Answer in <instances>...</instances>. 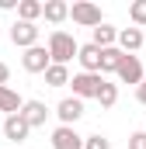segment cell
I'll list each match as a JSON object with an SVG mask.
<instances>
[{
    "label": "cell",
    "instance_id": "1",
    "mask_svg": "<svg viewBox=\"0 0 146 149\" xmlns=\"http://www.w3.org/2000/svg\"><path fill=\"white\" fill-rule=\"evenodd\" d=\"M49 56H52V63L56 66H66L73 56H80V45H77V38L70 35V31H52L49 35Z\"/></svg>",
    "mask_w": 146,
    "mask_h": 149
},
{
    "label": "cell",
    "instance_id": "2",
    "mask_svg": "<svg viewBox=\"0 0 146 149\" xmlns=\"http://www.w3.org/2000/svg\"><path fill=\"white\" fill-rule=\"evenodd\" d=\"M70 17L77 21V24H84V28H98V24H105L101 21V7L98 3H91V0H80V3H73L70 7Z\"/></svg>",
    "mask_w": 146,
    "mask_h": 149
},
{
    "label": "cell",
    "instance_id": "3",
    "mask_svg": "<svg viewBox=\"0 0 146 149\" xmlns=\"http://www.w3.org/2000/svg\"><path fill=\"white\" fill-rule=\"evenodd\" d=\"M101 83H105V76L101 73H77L70 80V87H73V97H98V90H101Z\"/></svg>",
    "mask_w": 146,
    "mask_h": 149
},
{
    "label": "cell",
    "instance_id": "4",
    "mask_svg": "<svg viewBox=\"0 0 146 149\" xmlns=\"http://www.w3.org/2000/svg\"><path fill=\"white\" fill-rule=\"evenodd\" d=\"M21 66H25L28 73H45V70L52 66V56H49V45H35V49H28V52L21 56Z\"/></svg>",
    "mask_w": 146,
    "mask_h": 149
},
{
    "label": "cell",
    "instance_id": "5",
    "mask_svg": "<svg viewBox=\"0 0 146 149\" xmlns=\"http://www.w3.org/2000/svg\"><path fill=\"white\" fill-rule=\"evenodd\" d=\"M11 42L18 45V49H35L38 45V28L32 24V21H14V28H11Z\"/></svg>",
    "mask_w": 146,
    "mask_h": 149
},
{
    "label": "cell",
    "instance_id": "6",
    "mask_svg": "<svg viewBox=\"0 0 146 149\" xmlns=\"http://www.w3.org/2000/svg\"><path fill=\"white\" fill-rule=\"evenodd\" d=\"M84 135H77V128L73 125H59L56 132H52V149H84Z\"/></svg>",
    "mask_w": 146,
    "mask_h": 149
},
{
    "label": "cell",
    "instance_id": "7",
    "mask_svg": "<svg viewBox=\"0 0 146 149\" xmlns=\"http://www.w3.org/2000/svg\"><path fill=\"white\" fill-rule=\"evenodd\" d=\"M56 114H59L63 125H77L80 114H84V101H80V97H63V101L56 104Z\"/></svg>",
    "mask_w": 146,
    "mask_h": 149
},
{
    "label": "cell",
    "instance_id": "8",
    "mask_svg": "<svg viewBox=\"0 0 146 149\" xmlns=\"http://www.w3.org/2000/svg\"><path fill=\"white\" fill-rule=\"evenodd\" d=\"M118 80H122V83H136V87H139V83L146 80V76H143V63H139L136 56H125V59H122V66H118Z\"/></svg>",
    "mask_w": 146,
    "mask_h": 149
},
{
    "label": "cell",
    "instance_id": "9",
    "mask_svg": "<svg viewBox=\"0 0 146 149\" xmlns=\"http://www.w3.org/2000/svg\"><path fill=\"white\" fill-rule=\"evenodd\" d=\"M28 132H32V125L25 121V114H11V118L4 121V135H7L11 142H25Z\"/></svg>",
    "mask_w": 146,
    "mask_h": 149
},
{
    "label": "cell",
    "instance_id": "10",
    "mask_svg": "<svg viewBox=\"0 0 146 149\" xmlns=\"http://www.w3.org/2000/svg\"><path fill=\"white\" fill-rule=\"evenodd\" d=\"M80 66H84V73H101V49L91 42V45H80Z\"/></svg>",
    "mask_w": 146,
    "mask_h": 149
},
{
    "label": "cell",
    "instance_id": "11",
    "mask_svg": "<svg viewBox=\"0 0 146 149\" xmlns=\"http://www.w3.org/2000/svg\"><path fill=\"white\" fill-rule=\"evenodd\" d=\"M21 114H25V121H28L32 128H38V125H45V118H49V108H45L42 101H25Z\"/></svg>",
    "mask_w": 146,
    "mask_h": 149
},
{
    "label": "cell",
    "instance_id": "12",
    "mask_svg": "<svg viewBox=\"0 0 146 149\" xmlns=\"http://www.w3.org/2000/svg\"><path fill=\"white\" fill-rule=\"evenodd\" d=\"M118 49L129 56V52H139L143 49V31L139 28H122L118 31Z\"/></svg>",
    "mask_w": 146,
    "mask_h": 149
},
{
    "label": "cell",
    "instance_id": "13",
    "mask_svg": "<svg viewBox=\"0 0 146 149\" xmlns=\"http://www.w3.org/2000/svg\"><path fill=\"white\" fill-rule=\"evenodd\" d=\"M21 108H25V101L11 90V87H0V114H21Z\"/></svg>",
    "mask_w": 146,
    "mask_h": 149
},
{
    "label": "cell",
    "instance_id": "14",
    "mask_svg": "<svg viewBox=\"0 0 146 149\" xmlns=\"http://www.w3.org/2000/svg\"><path fill=\"white\" fill-rule=\"evenodd\" d=\"M122 59H125V52H122L118 45H111V49H101V76H105V73H118Z\"/></svg>",
    "mask_w": 146,
    "mask_h": 149
},
{
    "label": "cell",
    "instance_id": "15",
    "mask_svg": "<svg viewBox=\"0 0 146 149\" xmlns=\"http://www.w3.org/2000/svg\"><path fill=\"white\" fill-rule=\"evenodd\" d=\"M42 17H45V21H52V24H63V21L70 17V3H63V0H49Z\"/></svg>",
    "mask_w": 146,
    "mask_h": 149
},
{
    "label": "cell",
    "instance_id": "16",
    "mask_svg": "<svg viewBox=\"0 0 146 149\" xmlns=\"http://www.w3.org/2000/svg\"><path fill=\"white\" fill-rule=\"evenodd\" d=\"M45 14V3L42 0H21V7H18V21H32L35 24V17Z\"/></svg>",
    "mask_w": 146,
    "mask_h": 149
},
{
    "label": "cell",
    "instance_id": "17",
    "mask_svg": "<svg viewBox=\"0 0 146 149\" xmlns=\"http://www.w3.org/2000/svg\"><path fill=\"white\" fill-rule=\"evenodd\" d=\"M118 42V28H111V24H98L94 28V45L98 49H111Z\"/></svg>",
    "mask_w": 146,
    "mask_h": 149
},
{
    "label": "cell",
    "instance_id": "18",
    "mask_svg": "<svg viewBox=\"0 0 146 149\" xmlns=\"http://www.w3.org/2000/svg\"><path fill=\"white\" fill-rule=\"evenodd\" d=\"M45 83H49V87H66V83H70V70L52 63V66L45 70Z\"/></svg>",
    "mask_w": 146,
    "mask_h": 149
},
{
    "label": "cell",
    "instance_id": "19",
    "mask_svg": "<svg viewBox=\"0 0 146 149\" xmlns=\"http://www.w3.org/2000/svg\"><path fill=\"white\" fill-rule=\"evenodd\" d=\"M94 101H98V104H101V108H115V104H118V87H115V83H108V80H105V83H101V90H98V97H94Z\"/></svg>",
    "mask_w": 146,
    "mask_h": 149
},
{
    "label": "cell",
    "instance_id": "20",
    "mask_svg": "<svg viewBox=\"0 0 146 149\" xmlns=\"http://www.w3.org/2000/svg\"><path fill=\"white\" fill-rule=\"evenodd\" d=\"M129 17H132V24H146V0H136L132 7H129Z\"/></svg>",
    "mask_w": 146,
    "mask_h": 149
},
{
    "label": "cell",
    "instance_id": "21",
    "mask_svg": "<svg viewBox=\"0 0 146 149\" xmlns=\"http://www.w3.org/2000/svg\"><path fill=\"white\" fill-rule=\"evenodd\" d=\"M84 149H111V142L105 139V135H87V142H84Z\"/></svg>",
    "mask_w": 146,
    "mask_h": 149
},
{
    "label": "cell",
    "instance_id": "22",
    "mask_svg": "<svg viewBox=\"0 0 146 149\" xmlns=\"http://www.w3.org/2000/svg\"><path fill=\"white\" fill-rule=\"evenodd\" d=\"M129 149H146V132H132L129 135Z\"/></svg>",
    "mask_w": 146,
    "mask_h": 149
},
{
    "label": "cell",
    "instance_id": "23",
    "mask_svg": "<svg viewBox=\"0 0 146 149\" xmlns=\"http://www.w3.org/2000/svg\"><path fill=\"white\" fill-rule=\"evenodd\" d=\"M7 80H11V66L0 63V87H7Z\"/></svg>",
    "mask_w": 146,
    "mask_h": 149
},
{
    "label": "cell",
    "instance_id": "24",
    "mask_svg": "<svg viewBox=\"0 0 146 149\" xmlns=\"http://www.w3.org/2000/svg\"><path fill=\"white\" fill-rule=\"evenodd\" d=\"M136 101H139V104H146V80L136 87Z\"/></svg>",
    "mask_w": 146,
    "mask_h": 149
},
{
    "label": "cell",
    "instance_id": "25",
    "mask_svg": "<svg viewBox=\"0 0 146 149\" xmlns=\"http://www.w3.org/2000/svg\"><path fill=\"white\" fill-rule=\"evenodd\" d=\"M14 7H21V0H0V10H14Z\"/></svg>",
    "mask_w": 146,
    "mask_h": 149
},
{
    "label": "cell",
    "instance_id": "26",
    "mask_svg": "<svg viewBox=\"0 0 146 149\" xmlns=\"http://www.w3.org/2000/svg\"><path fill=\"white\" fill-rule=\"evenodd\" d=\"M4 121H7V118H4V114H0V128H4Z\"/></svg>",
    "mask_w": 146,
    "mask_h": 149
}]
</instances>
